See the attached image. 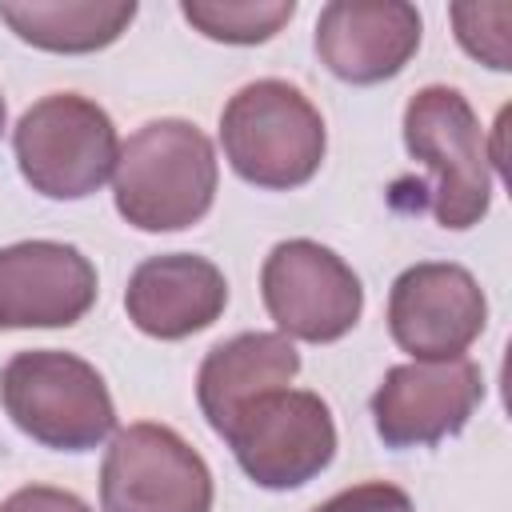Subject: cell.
<instances>
[{
    "label": "cell",
    "mask_w": 512,
    "mask_h": 512,
    "mask_svg": "<svg viewBox=\"0 0 512 512\" xmlns=\"http://www.w3.org/2000/svg\"><path fill=\"white\" fill-rule=\"evenodd\" d=\"M216 148L192 120H148L120 144L112 172L116 212L140 232H180L216 200Z\"/></svg>",
    "instance_id": "obj_1"
},
{
    "label": "cell",
    "mask_w": 512,
    "mask_h": 512,
    "mask_svg": "<svg viewBox=\"0 0 512 512\" xmlns=\"http://www.w3.org/2000/svg\"><path fill=\"white\" fill-rule=\"evenodd\" d=\"M220 144L232 172L256 188L288 192L320 172L328 132L316 104L288 80H252L220 112Z\"/></svg>",
    "instance_id": "obj_2"
},
{
    "label": "cell",
    "mask_w": 512,
    "mask_h": 512,
    "mask_svg": "<svg viewBox=\"0 0 512 512\" xmlns=\"http://www.w3.org/2000/svg\"><path fill=\"white\" fill-rule=\"evenodd\" d=\"M404 148L432 176L420 192L440 228L464 232L488 216L492 156L460 88L428 84L404 104Z\"/></svg>",
    "instance_id": "obj_3"
},
{
    "label": "cell",
    "mask_w": 512,
    "mask_h": 512,
    "mask_svg": "<svg viewBox=\"0 0 512 512\" xmlns=\"http://www.w3.org/2000/svg\"><path fill=\"white\" fill-rule=\"evenodd\" d=\"M0 404L28 440L56 452H92L116 432L104 376L60 348L16 352L0 368Z\"/></svg>",
    "instance_id": "obj_4"
},
{
    "label": "cell",
    "mask_w": 512,
    "mask_h": 512,
    "mask_svg": "<svg viewBox=\"0 0 512 512\" xmlns=\"http://www.w3.org/2000/svg\"><path fill=\"white\" fill-rule=\"evenodd\" d=\"M12 148L20 176L32 184V192L48 200L92 196L120 160V136L112 116L80 92H52L36 100L16 120Z\"/></svg>",
    "instance_id": "obj_5"
},
{
    "label": "cell",
    "mask_w": 512,
    "mask_h": 512,
    "mask_svg": "<svg viewBox=\"0 0 512 512\" xmlns=\"http://www.w3.org/2000/svg\"><path fill=\"white\" fill-rule=\"evenodd\" d=\"M220 436L244 476L268 492L304 488L336 456V420L308 388H276L248 400Z\"/></svg>",
    "instance_id": "obj_6"
},
{
    "label": "cell",
    "mask_w": 512,
    "mask_h": 512,
    "mask_svg": "<svg viewBox=\"0 0 512 512\" xmlns=\"http://www.w3.org/2000/svg\"><path fill=\"white\" fill-rule=\"evenodd\" d=\"M104 512H212V472L204 456L168 424H128L100 464Z\"/></svg>",
    "instance_id": "obj_7"
},
{
    "label": "cell",
    "mask_w": 512,
    "mask_h": 512,
    "mask_svg": "<svg viewBox=\"0 0 512 512\" xmlns=\"http://www.w3.org/2000/svg\"><path fill=\"white\" fill-rule=\"evenodd\" d=\"M260 296L276 332L288 340L332 344L348 336L364 312L360 276L316 240H280L260 268Z\"/></svg>",
    "instance_id": "obj_8"
},
{
    "label": "cell",
    "mask_w": 512,
    "mask_h": 512,
    "mask_svg": "<svg viewBox=\"0 0 512 512\" xmlns=\"http://www.w3.org/2000/svg\"><path fill=\"white\" fill-rule=\"evenodd\" d=\"M484 400L476 360H408L392 364L372 392V424L388 448H424L456 436Z\"/></svg>",
    "instance_id": "obj_9"
},
{
    "label": "cell",
    "mask_w": 512,
    "mask_h": 512,
    "mask_svg": "<svg viewBox=\"0 0 512 512\" xmlns=\"http://www.w3.org/2000/svg\"><path fill=\"white\" fill-rule=\"evenodd\" d=\"M488 324V296L476 276L448 260H424L388 292V332L412 360H456Z\"/></svg>",
    "instance_id": "obj_10"
},
{
    "label": "cell",
    "mask_w": 512,
    "mask_h": 512,
    "mask_svg": "<svg viewBox=\"0 0 512 512\" xmlns=\"http://www.w3.org/2000/svg\"><path fill=\"white\" fill-rule=\"evenodd\" d=\"M96 304V268L76 244L0 248V328H68Z\"/></svg>",
    "instance_id": "obj_11"
},
{
    "label": "cell",
    "mask_w": 512,
    "mask_h": 512,
    "mask_svg": "<svg viewBox=\"0 0 512 512\" xmlns=\"http://www.w3.org/2000/svg\"><path fill=\"white\" fill-rule=\"evenodd\" d=\"M424 20L412 4L332 0L316 16V56L344 84H380L404 72L420 48Z\"/></svg>",
    "instance_id": "obj_12"
},
{
    "label": "cell",
    "mask_w": 512,
    "mask_h": 512,
    "mask_svg": "<svg viewBox=\"0 0 512 512\" xmlns=\"http://www.w3.org/2000/svg\"><path fill=\"white\" fill-rule=\"evenodd\" d=\"M228 280L196 252H164L136 264L124 288L128 320L152 340H184L224 316Z\"/></svg>",
    "instance_id": "obj_13"
},
{
    "label": "cell",
    "mask_w": 512,
    "mask_h": 512,
    "mask_svg": "<svg viewBox=\"0 0 512 512\" xmlns=\"http://www.w3.org/2000/svg\"><path fill=\"white\" fill-rule=\"evenodd\" d=\"M300 372V352L280 332H240L208 348L196 372V400L212 432L220 436L228 420L256 396L288 388Z\"/></svg>",
    "instance_id": "obj_14"
},
{
    "label": "cell",
    "mask_w": 512,
    "mask_h": 512,
    "mask_svg": "<svg viewBox=\"0 0 512 512\" xmlns=\"http://www.w3.org/2000/svg\"><path fill=\"white\" fill-rule=\"evenodd\" d=\"M0 20L32 48L80 56V52H100V48L116 44L120 32H128V24L136 20V4L132 0H116V4H104V0L100 4L96 0H56V4L24 0V4H0Z\"/></svg>",
    "instance_id": "obj_15"
},
{
    "label": "cell",
    "mask_w": 512,
    "mask_h": 512,
    "mask_svg": "<svg viewBox=\"0 0 512 512\" xmlns=\"http://www.w3.org/2000/svg\"><path fill=\"white\" fill-rule=\"evenodd\" d=\"M180 16L208 40L264 44L296 16V0H184Z\"/></svg>",
    "instance_id": "obj_16"
},
{
    "label": "cell",
    "mask_w": 512,
    "mask_h": 512,
    "mask_svg": "<svg viewBox=\"0 0 512 512\" xmlns=\"http://www.w3.org/2000/svg\"><path fill=\"white\" fill-rule=\"evenodd\" d=\"M448 16H452L456 40L468 56H476L480 64H488L496 72L512 68V56H508L512 4H452Z\"/></svg>",
    "instance_id": "obj_17"
},
{
    "label": "cell",
    "mask_w": 512,
    "mask_h": 512,
    "mask_svg": "<svg viewBox=\"0 0 512 512\" xmlns=\"http://www.w3.org/2000/svg\"><path fill=\"white\" fill-rule=\"evenodd\" d=\"M312 512H416V508L404 488H396L388 480H364V484H352V488L328 496Z\"/></svg>",
    "instance_id": "obj_18"
},
{
    "label": "cell",
    "mask_w": 512,
    "mask_h": 512,
    "mask_svg": "<svg viewBox=\"0 0 512 512\" xmlns=\"http://www.w3.org/2000/svg\"><path fill=\"white\" fill-rule=\"evenodd\" d=\"M0 512H92L76 492L52 484H24L0 500Z\"/></svg>",
    "instance_id": "obj_19"
},
{
    "label": "cell",
    "mask_w": 512,
    "mask_h": 512,
    "mask_svg": "<svg viewBox=\"0 0 512 512\" xmlns=\"http://www.w3.org/2000/svg\"><path fill=\"white\" fill-rule=\"evenodd\" d=\"M0 132H4V96H0Z\"/></svg>",
    "instance_id": "obj_20"
}]
</instances>
